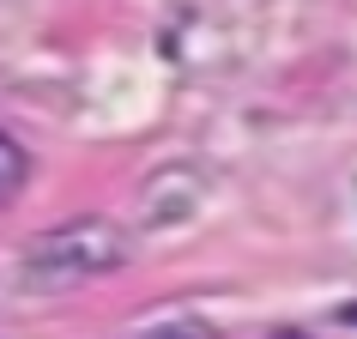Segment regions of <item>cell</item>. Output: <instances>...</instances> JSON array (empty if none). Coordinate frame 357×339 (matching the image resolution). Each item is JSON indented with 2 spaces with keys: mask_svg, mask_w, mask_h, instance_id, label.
Segmentation results:
<instances>
[{
  "mask_svg": "<svg viewBox=\"0 0 357 339\" xmlns=\"http://www.w3.org/2000/svg\"><path fill=\"white\" fill-rule=\"evenodd\" d=\"M279 339H303V333H279Z\"/></svg>",
  "mask_w": 357,
  "mask_h": 339,
  "instance_id": "obj_4",
  "label": "cell"
},
{
  "mask_svg": "<svg viewBox=\"0 0 357 339\" xmlns=\"http://www.w3.org/2000/svg\"><path fill=\"white\" fill-rule=\"evenodd\" d=\"M128 261V236L109 218H73V225L43 230L37 243L24 248L19 279L24 291H73L85 279H103Z\"/></svg>",
  "mask_w": 357,
  "mask_h": 339,
  "instance_id": "obj_1",
  "label": "cell"
},
{
  "mask_svg": "<svg viewBox=\"0 0 357 339\" xmlns=\"http://www.w3.org/2000/svg\"><path fill=\"white\" fill-rule=\"evenodd\" d=\"M146 339H212V327H200V321H169V327H158Z\"/></svg>",
  "mask_w": 357,
  "mask_h": 339,
  "instance_id": "obj_3",
  "label": "cell"
},
{
  "mask_svg": "<svg viewBox=\"0 0 357 339\" xmlns=\"http://www.w3.org/2000/svg\"><path fill=\"white\" fill-rule=\"evenodd\" d=\"M24 176H31V158H24L13 140H0V206H6V200H19Z\"/></svg>",
  "mask_w": 357,
  "mask_h": 339,
  "instance_id": "obj_2",
  "label": "cell"
}]
</instances>
